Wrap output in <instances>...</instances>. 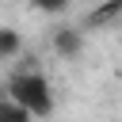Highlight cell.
I'll use <instances>...</instances> for the list:
<instances>
[{
	"instance_id": "7a4b0ae2",
	"label": "cell",
	"mask_w": 122,
	"mask_h": 122,
	"mask_svg": "<svg viewBox=\"0 0 122 122\" xmlns=\"http://www.w3.org/2000/svg\"><path fill=\"white\" fill-rule=\"evenodd\" d=\"M53 50H57L61 57H76V53H80V30H61V34L53 38Z\"/></svg>"
},
{
	"instance_id": "8992f818",
	"label": "cell",
	"mask_w": 122,
	"mask_h": 122,
	"mask_svg": "<svg viewBox=\"0 0 122 122\" xmlns=\"http://www.w3.org/2000/svg\"><path fill=\"white\" fill-rule=\"evenodd\" d=\"M38 11H65L69 8V0H30Z\"/></svg>"
},
{
	"instance_id": "277c9868",
	"label": "cell",
	"mask_w": 122,
	"mask_h": 122,
	"mask_svg": "<svg viewBox=\"0 0 122 122\" xmlns=\"http://www.w3.org/2000/svg\"><path fill=\"white\" fill-rule=\"evenodd\" d=\"M0 122H30V114L23 107H15L11 99H0Z\"/></svg>"
},
{
	"instance_id": "3957f363",
	"label": "cell",
	"mask_w": 122,
	"mask_h": 122,
	"mask_svg": "<svg viewBox=\"0 0 122 122\" xmlns=\"http://www.w3.org/2000/svg\"><path fill=\"white\" fill-rule=\"evenodd\" d=\"M19 46H23L19 30H11V27H0V61H4V57H11V53H19Z\"/></svg>"
},
{
	"instance_id": "5b68a950",
	"label": "cell",
	"mask_w": 122,
	"mask_h": 122,
	"mask_svg": "<svg viewBox=\"0 0 122 122\" xmlns=\"http://www.w3.org/2000/svg\"><path fill=\"white\" fill-rule=\"evenodd\" d=\"M114 11H122V0H111L107 8H99V11H92V23H107Z\"/></svg>"
},
{
	"instance_id": "6da1fadb",
	"label": "cell",
	"mask_w": 122,
	"mask_h": 122,
	"mask_svg": "<svg viewBox=\"0 0 122 122\" xmlns=\"http://www.w3.org/2000/svg\"><path fill=\"white\" fill-rule=\"evenodd\" d=\"M8 99L15 107H23L30 118H46L53 111V92H50V80L42 72H19V76H11Z\"/></svg>"
}]
</instances>
